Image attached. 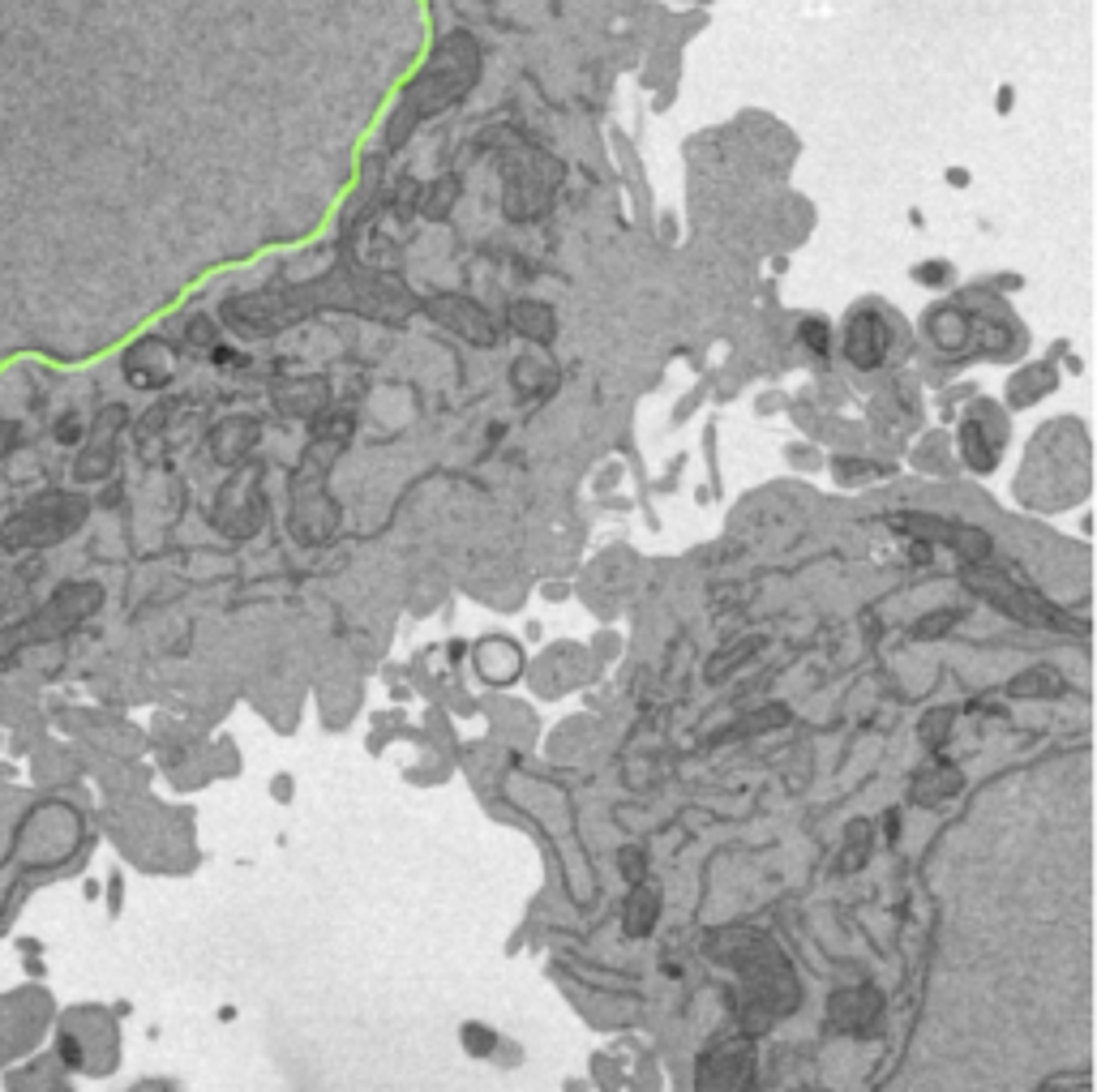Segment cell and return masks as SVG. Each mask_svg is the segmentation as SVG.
<instances>
[{
  "mask_svg": "<svg viewBox=\"0 0 1097 1092\" xmlns=\"http://www.w3.org/2000/svg\"><path fill=\"white\" fill-rule=\"evenodd\" d=\"M331 459H335V442L326 437V442H318V446L300 459V468H296V476H292L287 528H292V536L305 541V545H322V541L335 532V523H340V510H335V501L326 497V468H331Z\"/></svg>",
  "mask_w": 1097,
  "mask_h": 1092,
  "instance_id": "obj_1",
  "label": "cell"
},
{
  "mask_svg": "<svg viewBox=\"0 0 1097 1092\" xmlns=\"http://www.w3.org/2000/svg\"><path fill=\"white\" fill-rule=\"evenodd\" d=\"M86 519V497L77 493H44L30 506H22L4 528H0V545L4 548H39L65 541L69 532H77Z\"/></svg>",
  "mask_w": 1097,
  "mask_h": 1092,
  "instance_id": "obj_2",
  "label": "cell"
},
{
  "mask_svg": "<svg viewBox=\"0 0 1097 1092\" xmlns=\"http://www.w3.org/2000/svg\"><path fill=\"white\" fill-rule=\"evenodd\" d=\"M472 77H477V52H472V44H446L437 57H433V65L424 69L420 77H416V86L408 90V121L399 125V134L408 129L416 116H433V112H442L451 99H459L468 86H472Z\"/></svg>",
  "mask_w": 1097,
  "mask_h": 1092,
  "instance_id": "obj_3",
  "label": "cell"
},
{
  "mask_svg": "<svg viewBox=\"0 0 1097 1092\" xmlns=\"http://www.w3.org/2000/svg\"><path fill=\"white\" fill-rule=\"evenodd\" d=\"M99 600H103V592H99L95 583H65L35 617H26V621L13 625V630H0V656L13 652V647H26V643H44V638L65 634V630H73L82 617L95 613Z\"/></svg>",
  "mask_w": 1097,
  "mask_h": 1092,
  "instance_id": "obj_4",
  "label": "cell"
},
{
  "mask_svg": "<svg viewBox=\"0 0 1097 1092\" xmlns=\"http://www.w3.org/2000/svg\"><path fill=\"white\" fill-rule=\"evenodd\" d=\"M214 528L227 532V536H254L262 528V493H258V480H236L223 488L219 506H214Z\"/></svg>",
  "mask_w": 1097,
  "mask_h": 1092,
  "instance_id": "obj_5",
  "label": "cell"
},
{
  "mask_svg": "<svg viewBox=\"0 0 1097 1092\" xmlns=\"http://www.w3.org/2000/svg\"><path fill=\"white\" fill-rule=\"evenodd\" d=\"M125 424V408H108L95 429H86V455L77 459V480H99L116 463V433Z\"/></svg>",
  "mask_w": 1097,
  "mask_h": 1092,
  "instance_id": "obj_6",
  "label": "cell"
},
{
  "mask_svg": "<svg viewBox=\"0 0 1097 1092\" xmlns=\"http://www.w3.org/2000/svg\"><path fill=\"white\" fill-rule=\"evenodd\" d=\"M125 373L134 386H168V377L176 373V356L168 343L146 339L125 356Z\"/></svg>",
  "mask_w": 1097,
  "mask_h": 1092,
  "instance_id": "obj_7",
  "label": "cell"
},
{
  "mask_svg": "<svg viewBox=\"0 0 1097 1092\" xmlns=\"http://www.w3.org/2000/svg\"><path fill=\"white\" fill-rule=\"evenodd\" d=\"M429 313H433L437 322L455 326L464 339L493 343V322L480 313L472 300H464V296H437V300H429Z\"/></svg>",
  "mask_w": 1097,
  "mask_h": 1092,
  "instance_id": "obj_8",
  "label": "cell"
},
{
  "mask_svg": "<svg viewBox=\"0 0 1097 1092\" xmlns=\"http://www.w3.org/2000/svg\"><path fill=\"white\" fill-rule=\"evenodd\" d=\"M254 442H258V420H249V415L223 420V429H219V433L210 437V446H214V459H219V463H232V468L249 459Z\"/></svg>",
  "mask_w": 1097,
  "mask_h": 1092,
  "instance_id": "obj_9",
  "label": "cell"
},
{
  "mask_svg": "<svg viewBox=\"0 0 1097 1092\" xmlns=\"http://www.w3.org/2000/svg\"><path fill=\"white\" fill-rule=\"evenodd\" d=\"M477 665H480V673H484V682H510V678L523 669L519 647L506 643V638H484V643H480Z\"/></svg>",
  "mask_w": 1097,
  "mask_h": 1092,
  "instance_id": "obj_10",
  "label": "cell"
},
{
  "mask_svg": "<svg viewBox=\"0 0 1097 1092\" xmlns=\"http://www.w3.org/2000/svg\"><path fill=\"white\" fill-rule=\"evenodd\" d=\"M656 908H661V895L656 888H634L630 899H626V934H648L652 921H656Z\"/></svg>",
  "mask_w": 1097,
  "mask_h": 1092,
  "instance_id": "obj_11",
  "label": "cell"
},
{
  "mask_svg": "<svg viewBox=\"0 0 1097 1092\" xmlns=\"http://www.w3.org/2000/svg\"><path fill=\"white\" fill-rule=\"evenodd\" d=\"M510 322H515V331H523L528 339H553V313H548L545 305H537V300H519L515 309H510Z\"/></svg>",
  "mask_w": 1097,
  "mask_h": 1092,
  "instance_id": "obj_12",
  "label": "cell"
},
{
  "mask_svg": "<svg viewBox=\"0 0 1097 1092\" xmlns=\"http://www.w3.org/2000/svg\"><path fill=\"white\" fill-rule=\"evenodd\" d=\"M279 408L300 411V415H313V411L326 408V386L322 382H296V390H279Z\"/></svg>",
  "mask_w": 1097,
  "mask_h": 1092,
  "instance_id": "obj_13",
  "label": "cell"
},
{
  "mask_svg": "<svg viewBox=\"0 0 1097 1092\" xmlns=\"http://www.w3.org/2000/svg\"><path fill=\"white\" fill-rule=\"evenodd\" d=\"M459 1041H464V1050H468V1054L484 1058V1054H493V1045H497V1032H489L484 1025H464Z\"/></svg>",
  "mask_w": 1097,
  "mask_h": 1092,
  "instance_id": "obj_14",
  "label": "cell"
},
{
  "mask_svg": "<svg viewBox=\"0 0 1097 1092\" xmlns=\"http://www.w3.org/2000/svg\"><path fill=\"white\" fill-rule=\"evenodd\" d=\"M621 870H626V879H639V874H643V853H639V848H626V853H621Z\"/></svg>",
  "mask_w": 1097,
  "mask_h": 1092,
  "instance_id": "obj_15",
  "label": "cell"
},
{
  "mask_svg": "<svg viewBox=\"0 0 1097 1092\" xmlns=\"http://www.w3.org/2000/svg\"><path fill=\"white\" fill-rule=\"evenodd\" d=\"M451 194H455V185H442V189H437V194H433V198L424 202V206H429L424 214H446V202H451Z\"/></svg>",
  "mask_w": 1097,
  "mask_h": 1092,
  "instance_id": "obj_16",
  "label": "cell"
},
{
  "mask_svg": "<svg viewBox=\"0 0 1097 1092\" xmlns=\"http://www.w3.org/2000/svg\"><path fill=\"white\" fill-rule=\"evenodd\" d=\"M13 442H17V424H13V420H0V455H9Z\"/></svg>",
  "mask_w": 1097,
  "mask_h": 1092,
  "instance_id": "obj_17",
  "label": "cell"
}]
</instances>
